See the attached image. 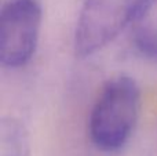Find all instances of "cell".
I'll use <instances>...</instances> for the list:
<instances>
[{"mask_svg":"<svg viewBox=\"0 0 157 156\" xmlns=\"http://www.w3.org/2000/svg\"><path fill=\"white\" fill-rule=\"evenodd\" d=\"M141 113V88L131 76L119 75L102 86L88 119L91 142L103 152L121 149L135 131Z\"/></svg>","mask_w":157,"mask_h":156,"instance_id":"obj_1","label":"cell"},{"mask_svg":"<svg viewBox=\"0 0 157 156\" xmlns=\"http://www.w3.org/2000/svg\"><path fill=\"white\" fill-rule=\"evenodd\" d=\"M149 0H84L75 29V53L91 57L132 26Z\"/></svg>","mask_w":157,"mask_h":156,"instance_id":"obj_2","label":"cell"},{"mask_svg":"<svg viewBox=\"0 0 157 156\" xmlns=\"http://www.w3.org/2000/svg\"><path fill=\"white\" fill-rule=\"evenodd\" d=\"M43 11L39 0H7L0 14V62L18 69L29 64L39 46Z\"/></svg>","mask_w":157,"mask_h":156,"instance_id":"obj_3","label":"cell"},{"mask_svg":"<svg viewBox=\"0 0 157 156\" xmlns=\"http://www.w3.org/2000/svg\"><path fill=\"white\" fill-rule=\"evenodd\" d=\"M132 41L142 55L157 61V0H149L132 24Z\"/></svg>","mask_w":157,"mask_h":156,"instance_id":"obj_4","label":"cell"},{"mask_svg":"<svg viewBox=\"0 0 157 156\" xmlns=\"http://www.w3.org/2000/svg\"><path fill=\"white\" fill-rule=\"evenodd\" d=\"M30 141L26 127L14 118L0 124V156H29Z\"/></svg>","mask_w":157,"mask_h":156,"instance_id":"obj_5","label":"cell"}]
</instances>
